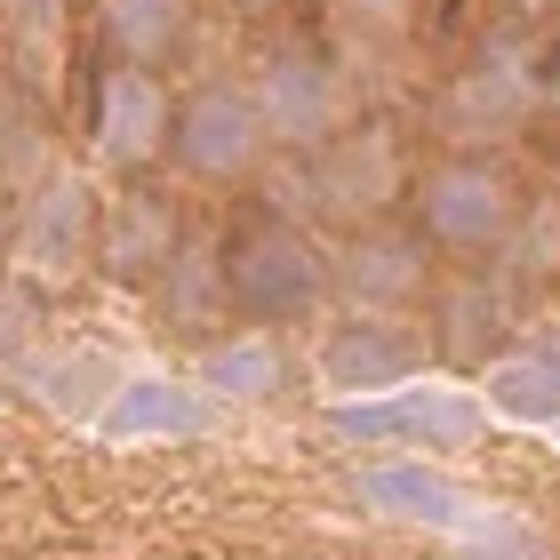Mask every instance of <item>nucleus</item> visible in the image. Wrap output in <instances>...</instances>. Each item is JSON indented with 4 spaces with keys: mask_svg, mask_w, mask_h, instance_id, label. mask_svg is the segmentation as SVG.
<instances>
[{
    "mask_svg": "<svg viewBox=\"0 0 560 560\" xmlns=\"http://www.w3.org/2000/svg\"><path fill=\"white\" fill-rule=\"evenodd\" d=\"M217 272H224V304L280 337V328H304L320 320L328 304H337V265H328V248L313 241V224L296 209H257L241 217L233 233L217 241Z\"/></svg>",
    "mask_w": 560,
    "mask_h": 560,
    "instance_id": "nucleus-1",
    "label": "nucleus"
},
{
    "mask_svg": "<svg viewBox=\"0 0 560 560\" xmlns=\"http://www.w3.org/2000/svg\"><path fill=\"white\" fill-rule=\"evenodd\" d=\"M521 217V176L497 152H441L409 176V224L432 241V257H504Z\"/></svg>",
    "mask_w": 560,
    "mask_h": 560,
    "instance_id": "nucleus-2",
    "label": "nucleus"
},
{
    "mask_svg": "<svg viewBox=\"0 0 560 560\" xmlns=\"http://www.w3.org/2000/svg\"><path fill=\"white\" fill-rule=\"evenodd\" d=\"M296 209L313 224H337V233H361V224H385L393 200L409 192V161H400V137L393 120H361L352 113L337 137H320L313 152H296V176H289Z\"/></svg>",
    "mask_w": 560,
    "mask_h": 560,
    "instance_id": "nucleus-3",
    "label": "nucleus"
},
{
    "mask_svg": "<svg viewBox=\"0 0 560 560\" xmlns=\"http://www.w3.org/2000/svg\"><path fill=\"white\" fill-rule=\"evenodd\" d=\"M537 113H545V48L521 24H497L465 57V72H448L441 105H432L448 152H489L504 137H521Z\"/></svg>",
    "mask_w": 560,
    "mask_h": 560,
    "instance_id": "nucleus-4",
    "label": "nucleus"
},
{
    "mask_svg": "<svg viewBox=\"0 0 560 560\" xmlns=\"http://www.w3.org/2000/svg\"><path fill=\"white\" fill-rule=\"evenodd\" d=\"M489 400L472 393V376H441L424 369L393 393L369 400H328V432L361 448H409V456H465L480 432H489Z\"/></svg>",
    "mask_w": 560,
    "mask_h": 560,
    "instance_id": "nucleus-5",
    "label": "nucleus"
},
{
    "mask_svg": "<svg viewBox=\"0 0 560 560\" xmlns=\"http://www.w3.org/2000/svg\"><path fill=\"white\" fill-rule=\"evenodd\" d=\"M248 96L265 113V137L289 152H313L320 137H337L352 113V65L320 40H272L257 72H248Z\"/></svg>",
    "mask_w": 560,
    "mask_h": 560,
    "instance_id": "nucleus-6",
    "label": "nucleus"
},
{
    "mask_svg": "<svg viewBox=\"0 0 560 560\" xmlns=\"http://www.w3.org/2000/svg\"><path fill=\"white\" fill-rule=\"evenodd\" d=\"M168 161L192 176V185H248L272 161L265 113L248 81H192L168 113Z\"/></svg>",
    "mask_w": 560,
    "mask_h": 560,
    "instance_id": "nucleus-7",
    "label": "nucleus"
},
{
    "mask_svg": "<svg viewBox=\"0 0 560 560\" xmlns=\"http://www.w3.org/2000/svg\"><path fill=\"white\" fill-rule=\"evenodd\" d=\"M432 369V337L417 313H345L320 328L313 345V376L328 400H369V393H393L409 376Z\"/></svg>",
    "mask_w": 560,
    "mask_h": 560,
    "instance_id": "nucleus-8",
    "label": "nucleus"
},
{
    "mask_svg": "<svg viewBox=\"0 0 560 560\" xmlns=\"http://www.w3.org/2000/svg\"><path fill=\"white\" fill-rule=\"evenodd\" d=\"M96 209H105V192H96L81 168H48L33 192H16V272H33V280L89 272Z\"/></svg>",
    "mask_w": 560,
    "mask_h": 560,
    "instance_id": "nucleus-9",
    "label": "nucleus"
},
{
    "mask_svg": "<svg viewBox=\"0 0 560 560\" xmlns=\"http://www.w3.org/2000/svg\"><path fill=\"white\" fill-rule=\"evenodd\" d=\"M185 241H192L185 209H176L161 185L129 176V185L105 192V209H96V257H89V272H105L113 289H152V280L176 265Z\"/></svg>",
    "mask_w": 560,
    "mask_h": 560,
    "instance_id": "nucleus-10",
    "label": "nucleus"
},
{
    "mask_svg": "<svg viewBox=\"0 0 560 560\" xmlns=\"http://www.w3.org/2000/svg\"><path fill=\"white\" fill-rule=\"evenodd\" d=\"M168 89L152 65H105L89 89V161L113 176H144L168 152Z\"/></svg>",
    "mask_w": 560,
    "mask_h": 560,
    "instance_id": "nucleus-11",
    "label": "nucleus"
},
{
    "mask_svg": "<svg viewBox=\"0 0 560 560\" xmlns=\"http://www.w3.org/2000/svg\"><path fill=\"white\" fill-rule=\"evenodd\" d=\"M337 296L345 313H417L432 296V241L417 224H361V233H345L337 257Z\"/></svg>",
    "mask_w": 560,
    "mask_h": 560,
    "instance_id": "nucleus-12",
    "label": "nucleus"
},
{
    "mask_svg": "<svg viewBox=\"0 0 560 560\" xmlns=\"http://www.w3.org/2000/svg\"><path fill=\"white\" fill-rule=\"evenodd\" d=\"M217 424V400L192 376L168 369H120V385L105 393V409L89 417V432L105 448H152V441H200Z\"/></svg>",
    "mask_w": 560,
    "mask_h": 560,
    "instance_id": "nucleus-13",
    "label": "nucleus"
},
{
    "mask_svg": "<svg viewBox=\"0 0 560 560\" xmlns=\"http://www.w3.org/2000/svg\"><path fill=\"white\" fill-rule=\"evenodd\" d=\"M521 328V280H504L497 265H480L465 280H432V361H456V369H489Z\"/></svg>",
    "mask_w": 560,
    "mask_h": 560,
    "instance_id": "nucleus-14",
    "label": "nucleus"
},
{
    "mask_svg": "<svg viewBox=\"0 0 560 560\" xmlns=\"http://www.w3.org/2000/svg\"><path fill=\"white\" fill-rule=\"evenodd\" d=\"M361 504L385 513V521H400V528H441V537H456V545L497 521V504H480L465 480L441 472L432 456H385V465H361Z\"/></svg>",
    "mask_w": 560,
    "mask_h": 560,
    "instance_id": "nucleus-15",
    "label": "nucleus"
},
{
    "mask_svg": "<svg viewBox=\"0 0 560 560\" xmlns=\"http://www.w3.org/2000/svg\"><path fill=\"white\" fill-rule=\"evenodd\" d=\"M192 385L217 409H265V400L289 393V345L265 337V328H224L192 352Z\"/></svg>",
    "mask_w": 560,
    "mask_h": 560,
    "instance_id": "nucleus-16",
    "label": "nucleus"
},
{
    "mask_svg": "<svg viewBox=\"0 0 560 560\" xmlns=\"http://www.w3.org/2000/svg\"><path fill=\"white\" fill-rule=\"evenodd\" d=\"M472 393L489 400V417L504 424H560V345H504L489 369L472 376Z\"/></svg>",
    "mask_w": 560,
    "mask_h": 560,
    "instance_id": "nucleus-17",
    "label": "nucleus"
},
{
    "mask_svg": "<svg viewBox=\"0 0 560 560\" xmlns=\"http://www.w3.org/2000/svg\"><path fill=\"white\" fill-rule=\"evenodd\" d=\"M96 33H105L113 65H152L161 72L176 48L192 40V0H105V9H96Z\"/></svg>",
    "mask_w": 560,
    "mask_h": 560,
    "instance_id": "nucleus-18",
    "label": "nucleus"
},
{
    "mask_svg": "<svg viewBox=\"0 0 560 560\" xmlns=\"http://www.w3.org/2000/svg\"><path fill=\"white\" fill-rule=\"evenodd\" d=\"M161 289V320L185 328V337H224V320H233V304H224V272H217V241H185L176 248V265L152 280Z\"/></svg>",
    "mask_w": 560,
    "mask_h": 560,
    "instance_id": "nucleus-19",
    "label": "nucleus"
},
{
    "mask_svg": "<svg viewBox=\"0 0 560 560\" xmlns=\"http://www.w3.org/2000/svg\"><path fill=\"white\" fill-rule=\"evenodd\" d=\"M65 24H72V0H0V48H9V72L24 96H40L57 81Z\"/></svg>",
    "mask_w": 560,
    "mask_h": 560,
    "instance_id": "nucleus-20",
    "label": "nucleus"
},
{
    "mask_svg": "<svg viewBox=\"0 0 560 560\" xmlns=\"http://www.w3.org/2000/svg\"><path fill=\"white\" fill-rule=\"evenodd\" d=\"M48 168H57V144H48L40 96L9 89V96H0V192H33Z\"/></svg>",
    "mask_w": 560,
    "mask_h": 560,
    "instance_id": "nucleus-21",
    "label": "nucleus"
},
{
    "mask_svg": "<svg viewBox=\"0 0 560 560\" xmlns=\"http://www.w3.org/2000/svg\"><path fill=\"white\" fill-rule=\"evenodd\" d=\"M33 385H40V400H48V409H57V417H96V409H105V393L120 385V369L105 361V352H40V361H33Z\"/></svg>",
    "mask_w": 560,
    "mask_h": 560,
    "instance_id": "nucleus-22",
    "label": "nucleus"
},
{
    "mask_svg": "<svg viewBox=\"0 0 560 560\" xmlns=\"http://www.w3.org/2000/svg\"><path fill=\"white\" fill-rule=\"evenodd\" d=\"M337 40H345L352 72L400 57V40H409V0H337Z\"/></svg>",
    "mask_w": 560,
    "mask_h": 560,
    "instance_id": "nucleus-23",
    "label": "nucleus"
},
{
    "mask_svg": "<svg viewBox=\"0 0 560 560\" xmlns=\"http://www.w3.org/2000/svg\"><path fill=\"white\" fill-rule=\"evenodd\" d=\"M16 280V192H0V289Z\"/></svg>",
    "mask_w": 560,
    "mask_h": 560,
    "instance_id": "nucleus-24",
    "label": "nucleus"
},
{
    "mask_svg": "<svg viewBox=\"0 0 560 560\" xmlns=\"http://www.w3.org/2000/svg\"><path fill=\"white\" fill-rule=\"evenodd\" d=\"M545 120L560 129V40H552V57H545Z\"/></svg>",
    "mask_w": 560,
    "mask_h": 560,
    "instance_id": "nucleus-25",
    "label": "nucleus"
},
{
    "mask_svg": "<svg viewBox=\"0 0 560 560\" xmlns=\"http://www.w3.org/2000/svg\"><path fill=\"white\" fill-rule=\"evenodd\" d=\"M241 9H257V16H265V9H280V0H241Z\"/></svg>",
    "mask_w": 560,
    "mask_h": 560,
    "instance_id": "nucleus-26",
    "label": "nucleus"
},
{
    "mask_svg": "<svg viewBox=\"0 0 560 560\" xmlns=\"http://www.w3.org/2000/svg\"><path fill=\"white\" fill-rule=\"evenodd\" d=\"M552 441H560V424H552Z\"/></svg>",
    "mask_w": 560,
    "mask_h": 560,
    "instance_id": "nucleus-27",
    "label": "nucleus"
}]
</instances>
